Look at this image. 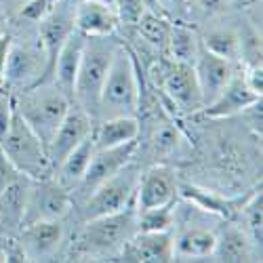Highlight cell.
<instances>
[{"label":"cell","instance_id":"obj_25","mask_svg":"<svg viewBox=\"0 0 263 263\" xmlns=\"http://www.w3.org/2000/svg\"><path fill=\"white\" fill-rule=\"evenodd\" d=\"M95 154V145H93V139L91 135L86 137L82 143H78L68 156H65L59 166L53 171V177L65 187V190H70L74 192L76 185L80 183V179L84 177V173L86 168H89V162Z\"/></svg>","mask_w":263,"mask_h":263},{"label":"cell","instance_id":"obj_42","mask_svg":"<svg viewBox=\"0 0 263 263\" xmlns=\"http://www.w3.org/2000/svg\"><path fill=\"white\" fill-rule=\"evenodd\" d=\"M9 24H11V17L7 15V11L0 7V36L9 34Z\"/></svg>","mask_w":263,"mask_h":263},{"label":"cell","instance_id":"obj_24","mask_svg":"<svg viewBox=\"0 0 263 263\" xmlns=\"http://www.w3.org/2000/svg\"><path fill=\"white\" fill-rule=\"evenodd\" d=\"M179 196L194 209L217 215V217L226 219V221L228 219H234L240 211V204L245 202L242 198H228V196H221L213 190L198 187L194 183H179Z\"/></svg>","mask_w":263,"mask_h":263},{"label":"cell","instance_id":"obj_17","mask_svg":"<svg viewBox=\"0 0 263 263\" xmlns=\"http://www.w3.org/2000/svg\"><path fill=\"white\" fill-rule=\"evenodd\" d=\"M194 72H196V80H198L200 93H202V101H204V105H209L223 91V86L234 76L236 63L217 57V55L209 53L206 49H200L198 57L194 61Z\"/></svg>","mask_w":263,"mask_h":263},{"label":"cell","instance_id":"obj_40","mask_svg":"<svg viewBox=\"0 0 263 263\" xmlns=\"http://www.w3.org/2000/svg\"><path fill=\"white\" fill-rule=\"evenodd\" d=\"M11 47V34L0 36V91L5 89V70H7V57Z\"/></svg>","mask_w":263,"mask_h":263},{"label":"cell","instance_id":"obj_30","mask_svg":"<svg viewBox=\"0 0 263 263\" xmlns=\"http://www.w3.org/2000/svg\"><path fill=\"white\" fill-rule=\"evenodd\" d=\"M240 223L242 230L251 236V240L255 245L261 247V232H263V194H261V185L245 198V202L240 204Z\"/></svg>","mask_w":263,"mask_h":263},{"label":"cell","instance_id":"obj_26","mask_svg":"<svg viewBox=\"0 0 263 263\" xmlns=\"http://www.w3.org/2000/svg\"><path fill=\"white\" fill-rule=\"evenodd\" d=\"M200 49H202V42H200L198 32H196L194 28H190V26H185V21H173L164 55L171 61L192 63L194 65Z\"/></svg>","mask_w":263,"mask_h":263},{"label":"cell","instance_id":"obj_28","mask_svg":"<svg viewBox=\"0 0 263 263\" xmlns=\"http://www.w3.org/2000/svg\"><path fill=\"white\" fill-rule=\"evenodd\" d=\"M200 42L202 49L217 57L228 59L232 63L242 61L240 59V34L234 28H213L200 38Z\"/></svg>","mask_w":263,"mask_h":263},{"label":"cell","instance_id":"obj_1","mask_svg":"<svg viewBox=\"0 0 263 263\" xmlns=\"http://www.w3.org/2000/svg\"><path fill=\"white\" fill-rule=\"evenodd\" d=\"M139 65L137 55L120 45L112 65L107 70L105 82L101 86V95L97 103L95 120L116 118V116H137L139 114Z\"/></svg>","mask_w":263,"mask_h":263},{"label":"cell","instance_id":"obj_27","mask_svg":"<svg viewBox=\"0 0 263 263\" xmlns=\"http://www.w3.org/2000/svg\"><path fill=\"white\" fill-rule=\"evenodd\" d=\"M171 26L173 21L160 13H152V11H145L139 21L133 26L135 34L139 40H143L147 47H152L156 53H162L164 55V49H166V40H168V34H171Z\"/></svg>","mask_w":263,"mask_h":263},{"label":"cell","instance_id":"obj_3","mask_svg":"<svg viewBox=\"0 0 263 263\" xmlns=\"http://www.w3.org/2000/svg\"><path fill=\"white\" fill-rule=\"evenodd\" d=\"M135 232H137L135 204L112 215L89 219V221H84V228L78 236L74 255L78 259H93V261L118 257L122 245Z\"/></svg>","mask_w":263,"mask_h":263},{"label":"cell","instance_id":"obj_4","mask_svg":"<svg viewBox=\"0 0 263 263\" xmlns=\"http://www.w3.org/2000/svg\"><path fill=\"white\" fill-rule=\"evenodd\" d=\"M120 42L112 40V36H91L84 40V49L80 57V65L74 82V103L89 112L95 120L97 103L101 95V86L105 82L107 70L112 65Z\"/></svg>","mask_w":263,"mask_h":263},{"label":"cell","instance_id":"obj_9","mask_svg":"<svg viewBox=\"0 0 263 263\" xmlns=\"http://www.w3.org/2000/svg\"><path fill=\"white\" fill-rule=\"evenodd\" d=\"M154 89L162 91L166 101L175 109L183 112V114L196 116L204 105L202 93H200V86H198V80H196V72H194L192 63L171 61L166 57L164 72H162V76L156 82Z\"/></svg>","mask_w":263,"mask_h":263},{"label":"cell","instance_id":"obj_5","mask_svg":"<svg viewBox=\"0 0 263 263\" xmlns=\"http://www.w3.org/2000/svg\"><path fill=\"white\" fill-rule=\"evenodd\" d=\"M0 149L5 152V156L11 160V164L30 179H45L53 175L45 143L40 141V137L17 112L13 114L7 135L0 141Z\"/></svg>","mask_w":263,"mask_h":263},{"label":"cell","instance_id":"obj_36","mask_svg":"<svg viewBox=\"0 0 263 263\" xmlns=\"http://www.w3.org/2000/svg\"><path fill=\"white\" fill-rule=\"evenodd\" d=\"M238 116L242 118V122H245V126H247V128H251L257 137H261V130H263V126H261V122H263L261 99H257V101H253L251 105H247V107H245Z\"/></svg>","mask_w":263,"mask_h":263},{"label":"cell","instance_id":"obj_22","mask_svg":"<svg viewBox=\"0 0 263 263\" xmlns=\"http://www.w3.org/2000/svg\"><path fill=\"white\" fill-rule=\"evenodd\" d=\"M217 232L194 223L175 234V261H206L213 259Z\"/></svg>","mask_w":263,"mask_h":263},{"label":"cell","instance_id":"obj_7","mask_svg":"<svg viewBox=\"0 0 263 263\" xmlns=\"http://www.w3.org/2000/svg\"><path fill=\"white\" fill-rule=\"evenodd\" d=\"M139 175H141L139 166H135L133 160H130L116 175H112L109 179H105L97 190H93L82 200L80 215H82L84 221L124 211L126 206H133L135 204V194H137V183H139Z\"/></svg>","mask_w":263,"mask_h":263},{"label":"cell","instance_id":"obj_44","mask_svg":"<svg viewBox=\"0 0 263 263\" xmlns=\"http://www.w3.org/2000/svg\"><path fill=\"white\" fill-rule=\"evenodd\" d=\"M72 3H80V0H72ZM97 3H105L109 7H114V0H97Z\"/></svg>","mask_w":263,"mask_h":263},{"label":"cell","instance_id":"obj_32","mask_svg":"<svg viewBox=\"0 0 263 263\" xmlns=\"http://www.w3.org/2000/svg\"><path fill=\"white\" fill-rule=\"evenodd\" d=\"M51 9H53L51 0H30V3H26L24 7L17 11L15 19L24 21L26 26H38L40 21L49 15Z\"/></svg>","mask_w":263,"mask_h":263},{"label":"cell","instance_id":"obj_23","mask_svg":"<svg viewBox=\"0 0 263 263\" xmlns=\"http://www.w3.org/2000/svg\"><path fill=\"white\" fill-rule=\"evenodd\" d=\"M141 135V122L137 116H116V118H103L95 120L91 139L95 149L116 147L128 141H135Z\"/></svg>","mask_w":263,"mask_h":263},{"label":"cell","instance_id":"obj_10","mask_svg":"<svg viewBox=\"0 0 263 263\" xmlns=\"http://www.w3.org/2000/svg\"><path fill=\"white\" fill-rule=\"evenodd\" d=\"M139 149V139L128 141L116 147H105V149H95V154L89 162V168H86L84 177L80 179V183L76 185L72 198L76 200H84L93 190H97L105 179H109L112 175H116L122 166H126L130 160L135 158Z\"/></svg>","mask_w":263,"mask_h":263},{"label":"cell","instance_id":"obj_2","mask_svg":"<svg viewBox=\"0 0 263 263\" xmlns=\"http://www.w3.org/2000/svg\"><path fill=\"white\" fill-rule=\"evenodd\" d=\"M11 95H13L15 112L26 120V124L49 149V143L55 135V130L59 128L61 120L68 114L72 99L63 95L53 82H40L36 86L15 91Z\"/></svg>","mask_w":263,"mask_h":263},{"label":"cell","instance_id":"obj_19","mask_svg":"<svg viewBox=\"0 0 263 263\" xmlns=\"http://www.w3.org/2000/svg\"><path fill=\"white\" fill-rule=\"evenodd\" d=\"M30 181H32L30 177L21 175L17 181H13L3 194H0V240L15 238L17 232L21 230Z\"/></svg>","mask_w":263,"mask_h":263},{"label":"cell","instance_id":"obj_31","mask_svg":"<svg viewBox=\"0 0 263 263\" xmlns=\"http://www.w3.org/2000/svg\"><path fill=\"white\" fill-rule=\"evenodd\" d=\"M177 223V200L164 204L137 211V232H168Z\"/></svg>","mask_w":263,"mask_h":263},{"label":"cell","instance_id":"obj_8","mask_svg":"<svg viewBox=\"0 0 263 263\" xmlns=\"http://www.w3.org/2000/svg\"><path fill=\"white\" fill-rule=\"evenodd\" d=\"M72 209H74L72 192L65 190L53 175L45 179H32L21 228L36 221H55V219L63 221V217L70 215Z\"/></svg>","mask_w":263,"mask_h":263},{"label":"cell","instance_id":"obj_13","mask_svg":"<svg viewBox=\"0 0 263 263\" xmlns=\"http://www.w3.org/2000/svg\"><path fill=\"white\" fill-rule=\"evenodd\" d=\"M93 124H95L93 116L89 112H84L80 105H76L72 101L68 114H65V118L61 120L59 128L55 130V135H53V139L49 143V149H47L53 171L59 166V162L68 156L78 143H82L86 137L91 135Z\"/></svg>","mask_w":263,"mask_h":263},{"label":"cell","instance_id":"obj_6","mask_svg":"<svg viewBox=\"0 0 263 263\" xmlns=\"http://www.w3.org/2000/svg\"><path fill=\"white\" fill-rule=\"evenodd\" d=\"M40 82H49V61L45 47L38 38V32L34 34V38L26 36V40H15L11 36L5 70V89L15 93L36 86Z\"/></svg>","mask_w":263,"mask_h":263},{"label":"cell","instance_id":"obj_43","mask_svg":"<svg viewBox=\"0 0 263 263\" xmlns=\"http://www.w3.org/2000/svg\"><path fill=\"white\" fill-rule=\"evenodd\" d=\"M143 5H145V9H147V11H152V13H160L158 0H143ZM160 15H162V13H160Z\"/></svg>","mask_w":263,"mask_h":263},{"label":"cell","instance_id":"obj_20","mask_svg":"<svg viewBox=\"0 0 263 263\" xmlns=\"http://www.w3.org/2000/svg\"><path fill=\"white\" fill-rule=\"evenodd\" d=\"M84 40H86V36H82L80 32L74 30L68 36V40L63 42V47L59 49L57 59L53 63L51 82L70 99H74V82H76V72H78L82 49H84Z\"/></svg>","mask_w":263,"mask_h":263},{"label":"cell","instance_id":"obj_38","mask_svg":"<svg viewBox=\"0 0 263 263\" xmlns=\"http://www.w3.org/2000/svg\"><path fill=\"white\" fill-rule=\"evenodd\" d=\"M242 78L247 82V86L261 97L263 93V68H261V63H255V65H245L242 68Z\"/></svg>","mask_w":263,"mask_h":263},{"label":"cell","instance_id":"obj_35","mask_svg":"<svg viewBox=\"0 0 263 263\" xmlns=\"http://www.w3.org/2000/svg\"><path fill=\"white\" fill-rule=\"evenodd\" d=\"M192 7L198 11L202 17H221L230 11L232 0H192Z\"/></svg>","mask_w":263,"mask_h":263},{"label":"cell","instance_id":"obj_11","mask_svg":"<svg viewBox=\"0 0 263 263\" xmlns=\"http://www.w3.org/2000/svg\"><path fill=\"white\" fill-rule=\"evenodd\" d=\"M179 198V179L171 166L154 164L139 175L135 209L145 211L154 206H164Z\"/></svg>","mask_w":263,"mask_h":263},{"label":"cell","instance_id":"obj_16","mask_svg":"<svg viewBox=\"0 0 263 263\" xmlns=\"http://www.w3.org/2000/svg\"><path fill=\"white\" fill-rule=\"evenodd\" d=\"M261 99L259 95H255L245 78H242V68L236 70L234 76L230 78V82L223 86V91L219 93L209 105H204L198 116L202 118H211V120H217V118H232V116H238L247 105H251L253 101Z\"/></svg>","mask_w":263,"mask_h":263},{"label":"cell","instance_id":"obj_39","mask_svg":"<svg viewBox=\"0 0 263 263\" xmlns=\"http://www.w3.org/2000/svg\"><path fill=\"white\" fill-rule=\"evenodd\" d=\"M21 177V173L11 164V160L5 156V152L0 149V194H3L13 181Z\"/></svg>","mask_w":263,"mask_h":263},{"label":"cell","instance_id":"obj_37","mask_svg":"<svg viewBox=\"0 0 263 263\" xmlns=\"http://www.w3.org/2000/svg\"><path fill=\"white\" fill-rule=\"evenodd\" d=\"M13 114H15L13 95H11V91L3 89V91H0V141H3V137L7 135L9 124L13 120Z\"/></svg>","mask_w":263,"mask_h":263},{"label":"cell","instance_id":"obj_18","mask_svg":"<svg viewBox=\"0 0 263 263\" xmlns=\"http://www.w3.org/2000/svg\"><path fill=\"white\" fill-rule=\"evenodd\" d=\"M120 28L116 9L97 0L74 3V30L82 36H114Z\"/></svg>","mask_w":263,"mask_h":263},{"label":"cell","instance_id":"obj_15","mask_svg":"<svg viewBox=\"0 0 263 263\" xmlns=\"http://www.w3.org/2000/svg\"><path fill=\"white\" fill-rule=\"evenodd\" d=\"M38 38L45 47L47 61H49V82H51V72L53 63L57 59L59 49L63 47V42L68 40V36L74 32V3L72 0H59L53 5L49 15L38 24Z\"/></svg>","mask_w":263,"mask_h":263},{"label":"cell","instance_id":"obj_21","mask_svg":"<svg viewBox=\"0 0 263 263\" xmlns=\"http://www.w3.org/2000/svg\"><path fill=\"white\" fill-rule=\"evenodd\" d=\"M255 247L257 245L242 230V226H236V223H232V219H228V223L217 232V242H215L211 261H223V263L257 261Z\"/></svg>","mask_w":263,"mask_h":263},{"label":"cell","instance_id":"obj_33","mask_svg":"<svg viewBox=\"0 0 263 263\" xmlns=\"http://www.w3.org/2000/svg\"><path fill=\"white\" fill-rule=\"evenodd\" d=\"M114 9H116L120 26L124 28H133L139 21V17L147 11L143 0H114Z\"/></svg>","mask_w":263,"mask_h":263},{"label":"cell","instance_id":"obj_45","mask_svg":"<svg viewBox=\"0 0 263 263\" xmlns=\"http://www.w3.org/2000/svg\"><path fill=\"white\" fill-rule=\"evenodd\" d=\"M51 3H53V5H55V3H59V0H51Z\"/></svg>","mask_w":263,"mask_h":263},{"label":"cell","instance_id":"obj_34","mask_svg":"<svg viewBox=\"0 0 263 263\" xmlns=\"http://www.w3.org/2000/svg\"><path fill=\"white\" fill-rule=\"evenodd\" d=\"M158 7L171 21H187L192 15V0H158Z\"/></svg>","mask_w":263,"mask_h":263},{"label":"cell","instance_id":"obj_14","mask_svg":"<svg viewBox=\"0 0 263 263\" xmlns=\"http://www.w3.org/2000/svg\"><path fill=\"white\" fill-rule=\"evenodd\" d=\"M118 261L135 263H168L175 261V234L168 232H135L118 253Z\"/></svg>","mask_w":263,"mask_h":263},{"label":"cell","instance_id":"obj_12","mask_svg":"<svg viewBox=\"0 0 263 263\" xmlns=\"http://www.w3.org/2000/svg\"><path fill=\"white\" fill-rule=\"evenodd\" d=\"M65 230L61 219L36 221L17 232V242L26 255V261H53L63 245Z\"/></svg>","mask_w":263,"mask_h":263},{"label":"cell","instance_id":"obj_29","mask_svg":"<svg viewBox=\"0 0 263 263\" xmlns=\"http://www.w3.org/2000/svg\"><path fill=\"white\" fill-rule=\"evenodd\" d=\"M181 143H183V137L173 122H168V120L154 122V128H152L149 139H147L149 154L154 158H166V156L177 154L181 149Z\"/></svg>","mask_w":263,"mask_h":263},{"label":"cell","instance_id":"obj_41","mask_svg":"<svg viewBox=\"0 0 263 263\" xmlns=\"http://www.w3.org/2000/svg\"><path fill=\"white\" fill-rule=\"evenodd\" d=\"M26 3H30V0H0V7H3V9L7 11V15L13 19V17L17 15V11L24 7Z\"/></svg>","mask_w":263,"mask_h":263}]
</instances>
